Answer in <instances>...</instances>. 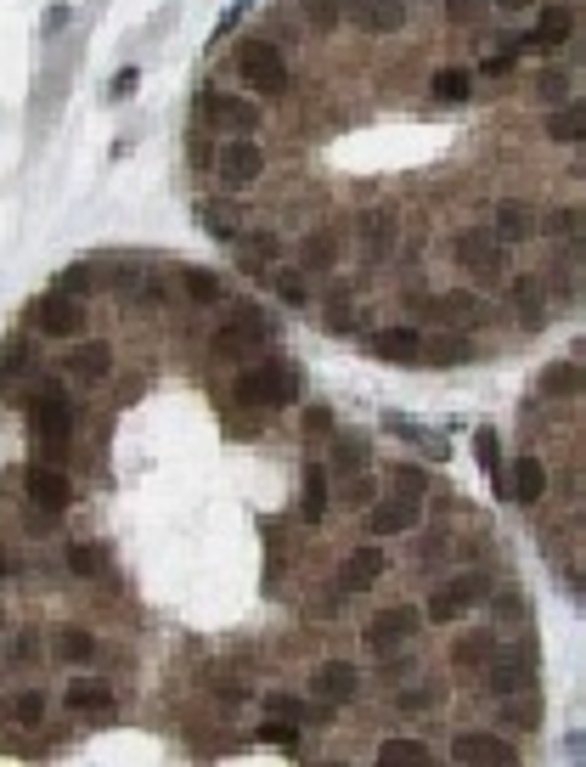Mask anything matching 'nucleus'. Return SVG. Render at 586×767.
Masks as SVG:
<instances>
[{
  "label": "nucleus",
  "instance_id": "obj_29",
  "mask_svg": "<svg viewBox=\"0 0 586 767\" xmlns=\"http://www.w3.org/2000/svg\"><path fill=\"white\" fill-rule=\"evenodd\" d=\"M52 655L63 666H90L96 660V638L79 633V627H52Z\"/></svg>",
  "mask_w": 586,
  "mask_h": 767
},
{
  "label": "nucleus",
  "instance_id": "obj_53",
  "mask_svg": "<svg viewBox=\"0 0 586 767\" xmlns=\"http://www.w3.org/2000/svg\"><path fill=\"white\" fill-rule=\"evenodd\" d=\"M508 68H513V52H502V57H485V63H479V74H491V79H502Z\"/></svg>",
  "mask_w": 586,
  "mask_h": 767
},
{
  "label": "nucleus",
  "instance_id": "obj_39",
  "mask_svg": "<svg viewBox=\"0 0 586 767\" xmlns=\"http://www.w3.org/2000/svg\"><path fill=\"white\" fill-rule=\"evenodd\" d=\"M300 12L316 34H333L338 23H345V0H300Z\"/></svg>",
  "mask_w": 586,
  "mask_h": 767
},
{
  "label": "nucleus",
  "instance_id": "obj_11",
  "mask_svg": "<svg viewBox=\"0 0 586 767\" xmlns=\"http://www.w3.org/2000/svg\"><path fill=\"white\" fill-rule=\"evenodd\" d=\"M215 175L226 186H254L265 175V153H260V141L254 136H231L226 148L215 153Z\"/></svg>",
  "mask_w": 586,
  "mask_h": 767
},
{
  "label": "nucleus",
  "instance_id": "obj_20",
  "mask_svg": "<svg viewBox=\"0 0 586 767\" xmlns=\"http://www.w3.org/2000/svg\"><path fill=\"white\" fill-rule=\"evenodd\" d=\"M389 570V559L378 553V548H356L345 564H338V593H367V587H378V575Z\"/></svg>",
  "mask_w": 586,
  "mask_h": 767
},
{
  "label": "nucleus",
  "instance_id": "obj_16",
  "mask_svg": "<svg viewBox=\"0 0 586 767\" xmlns=\"http://www.w3.org/2000/svg\"><path fill=\"white\" fill-rule=\"evenodd\" d=\"M372 537H406V531H417L423 525V503L417 497H372Z\"/></svg>",
  "mask_w": 586,
  "mask_h": 767
},
{
  "label": "nucleus",
  "instance_id": "obj_56",
  "mask_svg": "<svg viewBox=\"0 0 586 767\" xmlns=\"http://www.w3.org/2000/svg\"><path fill=\"white\" fill-rule=\"evenodd\" d=\"M0 575H7V553H0Z\"/></svg>",
  "mask_w": 586,
  "mask_h": 767
},
{
  "label": "nucleus",
  "instance_id": "obj_52",
  "mask_svg": "<svg viewBox=\"0 0 586 767\" xmlns=\"http://www.w3.org/2000/svg\"><path fill=\"white\" fill-rule=\"evenodd\" d=\"M395 711H428V694H423V689H412V694L401 689V694H395Z\"/></svg>",
  "mask_w": 586,
  "mask_h": 767
},
{
  "label": "nucleus",
  "instance_id": "obj_18",
  "mask_svg": "<svg viewBox=\"0 0 586 767\" xmlns=\"http://www.w3.org/2000/svg\"><path fill=\"white\" fill-rule=\"evenodd\" d=\"M485 226H491L502 244H530V237L542 231V215H535V204H524V198H502Z\"/></svg>",
  "mask_w": 586,
  "mask_h": 767
},
{
  "label": "nucleus",
  "instance_id": "obj_27",
  "mask_svg": "<svg viewBox=\"0 0 586 767\" xmlns=\"http://www.w3.org/2000/svg\"><path fill=\"white\" fill-rule=\"evenodd\" d=\"M333 266H338V237H333L327 226H322V231H305V237H300V271H305V277H311V271L327 277Z\"/></svg>",
  "mask_w": 586,
  "mask_h": 767
},
{
  "label": "nucleus",
  "instance_id": "obj_8",
  "mask_svg": "<svg viewBox=\"0 0 586 767\" xmlns=\"http://www.w3.org/2000/svg\"><path fill=\"white\" fill-rule=\"evenodd\" d=\"M356 249H361L367 266H383L401 249V215L395 209H361L356 215Z\"/></svg>",
  "mask_w": 586,
  "mask_h": 767
},
{
  "label": "nucleus",
  "instance_id": "obj_31",
  "mask_svg": "<svg viewBox=\"0 0 586 767\" xmlns=\"http://www.w3.org/2000/svg\"><path fill=\"white\" fill-rule=\"evenodd\" d=\"M68 372H79V378H108V372H113V345H102V339L79 345V350L68 356Z\"/></svg>",
  "mask_w": 586,
  "mask_h": 767
},
{
  "label": "nucleus",
  "instance_id": "obj_50",
  "mask_svg": "<svg viewBox=\"0 0 586 767\" xmlns=\"http://www.w3.org/2000/svg\"><path fill=\"white\" fill-rule=\"evenodd\" d=\"M542 226H547V231H558V237H575V226H580V215H575V204H558V215H547Z\"/></svg>",
  "mask_w": 586,
  "mask_h": 767
},
{
  "label": "nucleus",
  "instance_id": "obj_12",
  "mask_svg": "<svg viewBox=\"0 0 586 767\" xmlns=\"http://www.w3.org/2000/svg\"><path fill=\"white\" fill-rule=\"evenodd\" d=\"M345 23H356L361 34H401L412 23V7L406 0H345Z\"/></svg>",
  "mask_w": 586,
  "mask_h": 767
},
{
  "label": "nucleus",
  "instance_id": "obj_14",
  "mask_svg": "<svg viewBox=\"0 0 586 767\" xmlns=\"http://www.w3.org/2000/svg\"><path fill=\"white\" fill-rule=\"evenodd\" d=\"M311 694L333 711V705H350L356 694H361V666L356 660H322L316 671H311Z\"/></svg>",
  "mask_w": 586,
  "mask_h": 767
},
{
  "label": "nucleus",
  "instance_id": "obj_54",
  "mask_svg": "<svg viewBox=\"0 0 586 767\" xmlns=\"http://www.w3.org/2000/svg\"><path fill=\"white\" fill-rule=\"evenodd\" d=\"M271 716H305V705L287 700V694H271Z\"/></svg>",
  "mask_w": 586,
  "mask_h": 767
},
{
  "label": "nucleus",
  "instance_id": "obj_9",
  "mask_svg": "<svg viewBox=\"0 0 586 767\" xmlns=\"http://www.w3.org/2000/svg\"><path fill=\"white\" fill-rule=\"evenodd\" d=\"M29 429L52 446V457H63V446H68V435H74V407L63 401V390L57 384H45V396L29 407Z\"/></svg>",
  "mask_w": 586,
  "mask_h": 767
},
{
  "label": "nucleus",
  "instance_id": "obj_49",
  "mask_svg": "<svg viewBox=\"0 0 586 767\" xmlns=\"http://www.w3.org/2000/svg\"><path fill=\"white\" fill-rule=\"evenodd\" d=\"M508 723H513V728H535V723H542V711H535V700H530V694H513Z\"/></svg>",
  "mask_w": 586,
  "mask_h": 767
},
{
  "label": "nucleus",
  "instance_id": "obj_2",
  "mask_svg": "<svg viewBox=\"0 0 586 767\" xmlns=\"http://www.w3.org/2000/svg\"><path fill=\"white\" fill-rule=\"evenodd\" d=\"M271 345V316L260 305H231V316L215 327V356L220 361H249Z\"/></svg>",
  "mask_w": 586,
  "mask_h": 767
},
{
  "label": "nucleus",
  "instance_id": "obj_48",
  "mask_svg": "<svg viewBox=\"0 0 586 767\" xmlns=\"http://www.w3.org/2000/svg\"><path fill=\"white\" fill-rule=\"evenodd\" d=\"M68 570H74V575H102V553L85 548V542H74V548H68Z\"/></svg>",
  "mask_w": 586,
  "mask_h": 767
},
{
  "label": "nucleus",
  "instance_id": "obj_21",
  "mask_svg": "<svg viewBox=\"0 0 586 767\" xmlns=\"http://www.w3.org/2000/svg\"><path fill=\"white\" fill-rule=\"evenodd\" d=\"M575 40V12L569 7H542V18H535V29L524 34L530 52H558V45Z\"/></svg>",
  "mask_w": 586,
  "mask_h": 767
},
{
  "label": "nucleus",
  "instance_id": "obj_6",
  "mask_svg": "<svg viewBox=\"0 0 586 767\" xmlns=\"http://www.w3.org/2000/svg\"><path fill=\"white\" fill-rule=\"evenodd\" d=\"M417 627H423V609H412V604L378 609V615L367 620V649H372V655H401V649L417 638Z\"/></svg>",
  "mask_w": 586,
  "mask_h": 767
},
{
  "label": "nucleus",
  "instance_id": "obj_19",
  "mask_svg": "<svg viewBox=\"0 0 586 767\" xmlns=\"http://www.w3.org/2000/svg\"><path fill=\"white\" fill-rule=\"evenodd\" d=\"M372 356L395 361V367H417L423 361V333L417 327H378L372 333Z\"/></svg>",
  "mask_w": 586,
  "mask_h": 767
},
{
  "label": "nucleus",
  "instance_id": "obj_47",
  "mask_svg": "<svg viewBox=\"0 0 586 767\" xmlns=\"http://www.w3.org/2000/svg\"><path fill=\"white\" fill-rule=\"evenodd\" d=\"M485 12H491V0H446V18H452L457 29H474Z\"/></svg>",
  "mask_w": 586,
  "mask_h": 767
},
{
  "label": "nucleus",
  "instance_id": "obj_45",
  "mask_svg": "<svg viewBox=\"0 0 586 767\" xmlns=\"http://www.w3.org/2000/svg\"><path fill=\"white\" fill-rule=\"evenodd\" d=\"M479 655H497V633H463L452 649V660H463V666H474Z\"/></svg>",
  "mask_w": 586,
  "mask_h": 767
},
{
  "label": "nucleus",
  "instance_id": "obj_32",
  "mask_svg": "<svg viewBox=\"0 0 586 767\" xmlns=\"http://www.w3.org/2000/svg\"><path fill=\"white\" fill-rule=\"evenodd\" d=\"M327 468L322 463H311L305 468V497H300V514H305V525H322V514H327Z\"/></svg>",
  "mask_w": 586,
  "mask_h": 767
},
{
  "label": "nucleus",
  "instance_id": "obj_23",
  "mask_svg": "<svg viewBox=\"0 0 586 767\" xmlns=\"http://www.w3.org/2000/svg\"><path fill=\"white\" fill-rule=\"evenodd\" d=\"M508 497L519 503V508H535L547 497V463L542 457H519L513 463V474H508Z\"/></svg>",
  "mask_w": 586,
  "mask_h": 767
},
{
  "label": "nucleus",
  "instance_id": "obj_10",
  "mask_svg": "<svg viewBox=\"0 0 586 767\" xmlns=\"http://www.w3.org/2000/svg\"><path fill=\"white\" fill-rule=\"evenodd\" d=\"M34 327L45 333V339H79L85 333V305L68 294V288H57V294L34 300Z\"/></svg>",
  "mask_w": 586,
  "mask_h": 767
},
{
  "label": "nucleus",
  "instance_id": "obj_36",
  "mask_svg": "<svg viewBox=\"0 0 586 767\" xmlns=\"http://www.w3.org/2000/svg\"><path fill=\"white\" fill-rule=\"evenodd\" d=\"M378 761L383 767H428V745L423 739H383L378 745Z\"/></svg>",
  "mask_w": 586,
  "mask_h": 767
},
{
  "label": "nucleus",
  "instance_id": "obj_46",
  "mask_svg": "<svg viewBox=\"0 0 586 767\" xmlns=\"http://www.w3.org/2000/svg\"><path fill=\"white\" fill-rule=\"evenodd\" d=\"M389 479H395V491H401V497H417V503L428 497V474H423L417 463H401V468L389 474Z\"/></svg>",
  "mask_w": 586,
  "mask_h": 767
},
{
  "label": "nucleus",
  "instance_id": "obj_40",
  "mask_svg": "<svg viewBox=\"0 0 586 767\" xmlns=\"http://www.w3.org/2000/svg\"><path fill=\"white\" fill-rule=\"evenodd\" d=\"M63 705H68V711H79V716H90V711H108V705H113V694H108L102 683H74V689L63 694Z\"/></svg>",
  "mask_w": 586,
  "mask_h": 767
},
{
  "label": "nucleus",
  "instance_id": "obj_25",
  "mask_svg": "<svg viewBox=\"0 0 586 767\" xmlns=\"http://www.w3.org/2000/svg\"><path fill=\"white\" fill-rule=\"evenodd\" d=\"M367 463H372V446L361 435H333V457L322 468L338 474V479H356V474H367Z\"/></svg>",
  "mask_w": 586,
  "mask_h": 767
},
{
  "label": "nucleus",
  "instance_id": "obj_34",
  "mask_svg": "<svg viewBox=\"0 0 586 767\" xmlns=\"http://www.w3.org/2000/svg\"><path fill=\"white\" fill-rule=\"evenodd\" d=\"M181 288L192 305H220V277L204 271V266H181Z\"/></svg>",
  "mask_w": 586,
  "mask_h": 767
},
{
  "label": "nucleus",
  "instance_id": "obj_4",
  "mask_svg": "<svg viewBox=\"0 0 586 767\" xmlns=\"http://www.w3.org/2000/svg\"><path fill=\"white\" fill-rule=\"evenodd\" d=\"M237 401L242 407H287L293 401V372L287 367H271V361H242V372H237Z\"/></svg>",
  "mask_w": 586,
  "mask_h": 767
},
{
  "label": "nucleus",
  "instance_id": "obj_1",
  "mask_svg": "<svg viewBox=\"0 0 586 767\" xmlns=\"http://www.w3.org/2000/svg\"><path fill=\"white\" fill-rule=\"evenodd\" d=\"M237 74L242 85H249L254 96H287V57H282V45H271L265 34H249L237 45Z\"/></svg>",
  "mask_w": 586,
  "mask_h": 767
},
{
  "label": "nucleus",
  "instance_id": "obj_15",
  "mask_svg": "<svg viewBox=\"0 0 586 767\" xmlns=\"http://www.w3.org/2000/svg\"><path fill=\"white\" fill-rule=\"evenodd\" d=\"M198 114H204L215 130H231V136H254V130H260V108H254V102H242V96H220V90H209L204 102H198Z\"/></svg>",
  "mask_w": 586,
  "mask_h": 767
},
{
  "label": "nucleus",
  "instance_id": "obj_33",
  "mask_svg": "<svg viewBox=\"0 0 586 767\" xmlns=\"http://www.w3.org/2000/svg\"><path fill=\"white\" fill-rule=\"evenodd\" d=\"M265 277H271V288H276V300H287L293 311H305V305H311V282H305V271H293V266H271Z\"/></svg>",
  "mask_w": 586,
  "mask_h": 767
},
{
  "label": "nucleus",
  "instance_id": "obj_42",
  "mask_svg": "<svg viewBox=\"0 0 586 767\" xmlns=\"http://www.w3.org/2000/svg\"><path fill=\"white\" fill-rule=\"evenodd\" d=\"M580 390V367L575 361H553L542 372V396H575Z\"/></svg>",
  "mask_w": 586,
  "mask_h": 767
},
{
  "label": "nucleus",
  "instance_id": "obj_30",
  "mask_svg": "<svg viewBox=\"0 0 586 767\" xmlns=\"http://www.w3.org/2000/svg\"><path fill=\"white\" fill-rule=\"evenodd\" d=\"M547 136H553V141H564V148L586 141V108L575 102V96H569V102H558V114L547 119Z\"/></svg>",
  "mask_w": 586,
  "mask_h": 767
},
{
  "label": "nucleus",
  "instance_id": "obj_51",
  "mask_svg": "<svg viewBox=\"0 0 586 767\" xmlns=\"http://www.w3.org/2000/svg\"><path fill=\"white\" fill-rule=\"evenodd\" d=\"M260 739H265V745H271V739H276V745H293L300 734H293L287 723H265V728H260Z\"/></svg>",
  "mask_w": 586,
  "mask_h": 767
},
{
  "label": "nucleus",
  "instance_id": "obj_26",
  "mask_svg": "<svg viewBox=\"0 0 586 767\" xmlns=\"http://www.w3.org/2000/svg\"><path fill=\"white\" fill-rule=\"evenodd\" d=\"M479 350H474V339L468 333H457V327H446V333H434V339H423V361L428 367H452V361H474Z\"/></svg>",
  "mask_w": 586,
  "mask_h": 767
},
{
  "label": "nucleus",
  "instance_id": "obj_17",
  "mask_svg": "<svg viewBox=\"0 0 586 767\" xmlns=\"http://www.w3.org/2000/svg\"><path fill=\"white\" fill-rule=\"evenodd\" d=\"M423 311H428L440 327H457V333H468V327H479V322H485V305H479L474 294H463V288L428 294V300H423Z\"/></svg>",
  "mask_w": 586,
  "mask_h": 767
},
{
  "label": "nucleus",
  "instance_id": "obj_22",
  "mask_svg": "<svg viewBox=\"0 0 586 767\" xmlns=\"http://www.w3.org/2000/svg\"><path fill=\"white\" fill-rule=\"evenodd\" d=\"M23 479H29V497H34V508H40V514H63V508H68V497H74V491H68V479H63V468L34 463Z\"/></svg>",
  "mask_w": 586,
  "mask_h": 767
},
{
  "label": "nucleus",
  "instance_id": "obj_13",
  "mask_svg": "<svg viewBox=\"0 0 586 767\" xmlns=\"http://www.w3.org/2000/svg\"><path fill=\"white\" fill-rule=\"evenodd\" d=\"M452 761H463V767H513L519 750L491 728H468V734L452 739Z\"/></svg>",
  "mask_w": 586,
  "mask_h": 767
},
{
  "label": "nucleus",
  "instance_id": "obj_37",
  "mask_svg": "<svg viewBox=\"0 0 586 767\" xmlns=\"http://www.w3.org/2000/svg\"><path fill=\"white\" fill-rule=\"evenodd\" d=\"M535 96H542L547 108L569 102V96H575V74L569 68H542V74H535Z\"/></svg>",
  "mask_w": 586,
  "mask_h": 767
},
{
  "label": "nucleus",
  "instance_id": "obj_5",
  "mask_svg": "<svg viewBox=\"0 0 586 767\" xmlns=\"http://www.w3.org/2000/svg\"><path fill=\"white\" fill-rule=\"evenodd\" d=\"M491 598V582L485 575H457V582H440L434 593H428V604H423V620H434V627H452V620H463L474 604H485Z\"/></svg>",
  "mask_w": 586,
  "mask_h": 767
},
{
  "label": "nucleus",
  "instance_id": "obj_35",
  "mask_svg": "<svg viewBox=\"0 0 586 767\" xmlns=\"http://www.w3.org/2000/svg\"><path fill=\"white\" fill-rule=\"evenodd\" d=\"M198 220H204L209 237H220V244H237V237H242V220H237L231 204H198Z\"/></svg>",
  "mask_w": 586,
  "mask_h": 767
},
{
  "label": "nucleus",
  "instance_id": "obj_43",
  "mask_svg": "<svg viewBox=\"0 0 586 767\" xmlns=\"http://www.w3.org/2000/svg\"><path fill=\"white\" fill-rule=\"evenodd\" d=\"M474 457H479V468L491 479H502V441H497V429H479V435H474Z\"/></svg>",
  "mask_w": 586,
  "mask_h": 767
},
{
  "label": "nucleus",
  "instance_id": "obj_7",
  "mask_svg": "<svg viewBox=\"0 0 586 767\" xmlns=\"http://www.w3.org/2000/svg\"><path fill=\"white\" fill-rule=\"evenodd\" d=\"M530 689H535V655L530 649H497L491 671H485V694L513 700V694H530Z\"/></svg>",
  "mask_w": 586,
  "mask_h": 767
},
{
  "label": "nucleus",
  "instance_id": "obj_28",
  "mask_svg": "<svg viewBox=\"0 0 586 767\" xmlns=\"http://www.w3.org/2000/svg\"><path fill=\"white\" fill-rule=\"evenodd\" d=\"M276 255H282V244L271 231H254V237H237V260H242V271H254V277H265L271 266H276Z\"/></svg>",
  "mask_w": 586,
  "mask_h": 767
},
{
  "label": "nucleus",
  "instance_id": "obj_3",
  "mask_svg": "<svg viewBox=\"0 0 586 767\" xmlns=\"http://www.w3.org/2000/svg\"><path fill=\"white\" fill-rule=\"evenodd\" d=\"M452 249H457L463 271H468L474 282H485V288H497V282L508 277V244H502L491 226H463Z\"/></svg>",
  "mask_w": 586,
  "mask_h": 767
},
{
  "label": "nucleus",
  "instance_id": "obj_55",
  "mask_svg": "<svg viewBox=\"0 0 586 767\" xmlns=\"http://www.w3.org/2000/svg\"><path fill=\"white\" fill-rule=\"evenodd\" d=\"M491 7H497V12H530L535 0H491Z\"/></svg>",
  "mask_w": 586,
  "mask_h": 767
},
{
  "label": "nucleus",
  "instance_id": "obj_41",
  "mask_svg": "<svg viewBox=\"0 0 586 767\" xmlns=\"http://www.w3.org/2000/svg\"><path fill=\"white\" fill-rule=\"evenodd\" d=\"M34 367V345L29 339H7V356H0V384H18Z\"/></svg>",
  "mask_w": 586,
  "mask_h": 767
},
{
  "label": "nucleus",
  "instance_id": "obj_38",
  "mask_svg": "<svg viewBox=\"0 0 586 767\" xmlns=\"http://www.w3.org/2000/svg\"><path fill=\"white\" fill-rule=\"evenodd\" d=\"M428 90L440 96V102H463V96L474 90V74H468V68H434Z\"/></svg>",
  "mask_w": 586,
  "mask_h": 767
},
{
  "label": "nucleus",
  "instance_id": "obj_24",
  "mask_svg": "<svg viewBox=\"0 0 586 767\" xmlns=\"http://www.w3.org/2000/svg\"><path fill=\"white\" fill-rule=\"evenodd\" d=\"M508 300H513V311H519V327L535 333V327L547 322V282H542V277H513V294H508Z\"/></svg>",
  "mask_w": 586,
  "mask_h": 767
},
{
  "label": "nucleus",
  "instance_id": "obj_44",
  "mask_svg": "<svg viewBox=\"0 0 586 767\" xmlns=\"http://www.w3.org/2000/svg\"><path fill=\"white\" fill-rule=\"evenodd\" d=\"M12 716H18V728H40V723H45V694H40V689H23V694L12 700Z\"/></svg>",
  "mask_w": 586,
  "mask_h": 767
}]
</instances>
